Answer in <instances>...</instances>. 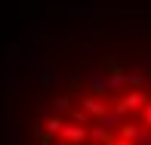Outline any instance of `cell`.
<instances>
[{"label":"cell","instance_id":"1","mask_svg":"<svg viewBox=\"0 0 151 145\" xmlns=\"http://www.w3.org/2000/svg\"><path fill=\"white\" fill-rule=\"evenodd\" d=\"M3 145H151V22L52 31L16 56Z\"/></svg>","mask_w":151,"mask_h":145}]
</instances>
